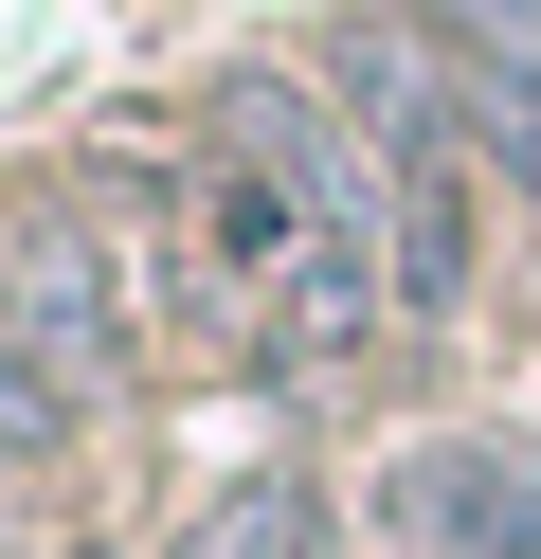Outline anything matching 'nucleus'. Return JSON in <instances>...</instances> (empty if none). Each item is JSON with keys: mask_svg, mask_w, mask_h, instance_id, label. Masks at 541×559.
Returning <instances> with one entry per match:
<instances>
[{"mask_svg": "<svg viewBox=\"0 0 541 559\" xmlns=\"http://www.w3.org/2000/svg\"><path fill=\"white\" fill-rule=\"evenodd\" d=\"M397 559H541V433H415L379 469Z\"/></svg>", "mask_w": 541, "mask_h": 559, "instance_id": "obj_1", "label": "nucleus"}, {"mask_svg": "<svg viewBox=\"0 0 541 559\" xmlns=\"http://www.w3.org/2000/svg\"><path fill=\"white\" fill-rule=\"evenodd\" d=\"M0 343H19L36 379H72V397L127 361V289H108L91 235H0Z\"/></svg>", "mask_w": 541, "mask_h": 559, "instance_id": "obj_2", "label": "nucleus"}, {"mask_svg": "<svg viewBox=\"0 0 541 559\" xmlns=\"http://www.w3.org/2000/svg\"><path fill=\"white\" fill-rule=\"evenodd\" d=\"M180 559H325V487H307V469H252V487H216Z\"/></svg>", "mask_w": 541, "mask_h": 559, "instance_id": "obj_3", "label": "nucleus"}]
</instances>
